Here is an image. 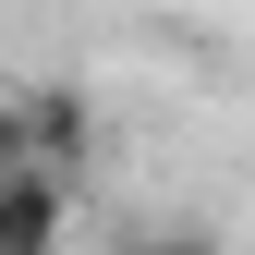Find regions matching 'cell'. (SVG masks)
Wrapping results in <instances>:
<instances>
[{"label":"cell","instance_id":"cell-1","mask_svg":"<svg viewBox=\"0 0 255 255\" xmlns=\"http://www.w3.org/2000/svg\"><path fill=\"white\" fill-rule=\"evenodd\" d=\"M61 219H73V170L49 158L0 170V255H61Z\"/></svg>","mask_w":255,"mask_h":255}]
</instances>
